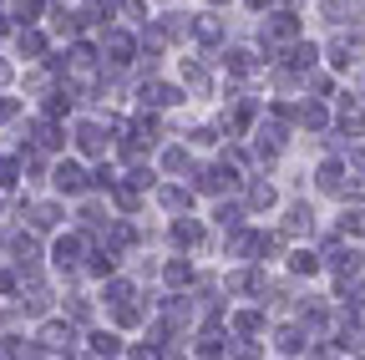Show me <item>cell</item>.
<instances>
[{
	"label": "cell",
	"mask_w": 365,
	"mask_h": 360,
	"mask_svg": "<svg viewBox=\"0 0 365 360\" xmlns=\"http://www.w3.org/2000/svg\"><path fill=\"white\" fill-rule=\"evenodd\" d=\"M56 188H61V193H81V188H86V178H81V168L61 163V168H56Z\"/></svg>",
	"instance_id": "cell-1"
},
{
	"label": "cell",
	"mask_w": 365,
	"mask_h": 360,
	"mask_svg": "<svg viewBox=\"0 0 365 360\" xmlns=\"http://www.w3.org/2000/svg\"><path fill=\"white\" fill-rule=\"evenodd\" d=\"M76 254H81L76 239H61V244H56V259H61V264H76Z\"/></svg>",
	"instance_id": "cell-2"
},
{
	"label": "cell",
	"mask_w": 365,
	"mask_h": 360,
	"mask_svg": "<svg viewBox=\"0 0 365 360\" xmlns=\"http://www.w3.org/2000/svg\"><path fill=\"white\" fill-rule=\"evenodd\" d=\"M11 112H16V102H0V122H6Z\"/></svg>",
	"instance_id": "cell-3"
}]
</instances>
